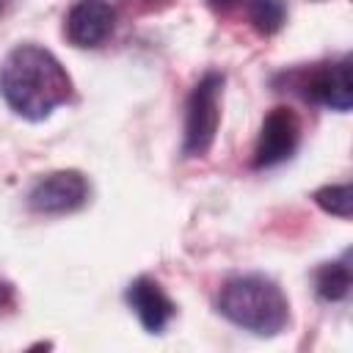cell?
<instances>
[{
    "instance_id": "cell-14",
    "label": "cell",
    "mask_w": 353,
    "mask_h": 353,
    "mask_svg": "<svg viewBox=\"0 0 353 353\" xmlns=\"http://www.w3.org/2000/svg\"><path fill=\"white\" fill-rule=\"evenodd\" d=\"M3 3H6V0H0V8H3Z\"/></svg>"
},
{
    "instance_id": "cell-13",
    "label": "cell",
    "mask_w": 353,
    "mask_h": 353,
    "mask_svg": "<svg viewBox=\"0 0 353 353\" xmlns=\"http://www.w3.org/2000/svg\"><path fill=\"white\" fill-rule=\"evenodd\" d=\"M215 11H229V8H234V6H240V3H245V0H207Z\"/></svg>"
},
{
    "instance_id": "cell-11",
    "label": "cell",
    "mask_w": 353,
    "mask_h": 353,
    "mask_svg": "<svg viewBox=\"0 0 353 353\" xmlns=\"http://www.w3.org/2000/svg\"><path fill=\"white\" fill-rule=\"evenodd\" d=\"M314 201H317L320 210H325L336 218H350V212H353V188L347 182L323 185L320 190H314Z\"/></svg>"
},
{
    "instance_id": "cell-2",
    "label": "cell",
    "mask_w": 353,
    "mask_h": 353,
    "mask_svg": "<svg viewBox=\"0 0 353 353\" xmlns=\"http://www.w3.org/2000/svg\"><path fill=\"white\" fill-rule=\"evenodd\" d=\"M218 309L229 323L256 336H273L290 320V303L281 287L262 273H245L229 279L221 287Z\"/></svg>"
},
{
    "instance_id": "cell-1",
    "label": "cell",
    "mask_w": 353,
    "mask_h": 353,
    "mask_svg": "<svg viewBox=\"0 0 353 353\" xmlns=\"http://www.w3.org/2000/svg\"><path fill=\"white\" fill-rule=\"evenodd\" d=\"M0 94L17 116L41 121L72 97V77L50 50L17 44L0 63Z\"/></svg>"
},
{
    "instance_id": "cell-9",
    "label": "cell",
    "mask_w": 353,
    "mask_h": 353,
    "mask_svg": "<svg viewBox=\"0 0 353 353\" xmlns=\"http://www.w3.org/2000/svg\"><path fill=\"white\" fill-rule=\"evenodd\" d=\"M314 290L323 301H342L350 292V265L345 259L320 265L314 273Z\"/></svg>"
},
{
    "instance_id": "cell-6",
    "label": "cell",
    "mask_w": 353,
    "mask_h": 353,
    "mask_svg": "<svg viewBox=\"0 0 353 353\" xmlns=\"http://www.w3.org/2000/svg\"><path fill=\"white\" fill-rule=\"evenodd\" d=\"M116 25V11L108 0H77L63 22V33L74 47H99Z\"/></svg>"
},
{
    "instance_id": "cell-12",
    "label": "cell",
    "mask_w": 353,
    "mask_h": 353,
    "mask_svg": "<svg viewBox=\"0 0 353 353\" xmlns=\"http://www.w3.org/2000/svg\"><path fill=\"white\" fill-rule=\"evenodd\" d=\"M11 301H14V287L8 281H0V312L11 306Z\"/></svg>"
},
{
    "instance_id": "cell-10",
    "label": "cell",
    "mask_w": 353,
    "mask_h": 353,
    "mask_svg": "<svg viewBox=\"0 0 353 353\" xmlns=\"http://www.w3.org/2000/svg\"><path fill=\"white\" fill-rule=\"evenodd\" d=\"M245 11H248L251 25L259 33H265V36L279 33L281 25H284V19H287L284 0H245Z\"/></svg>"
},
{
    "instance_id": "cell-4",
    "label": "cell",
    "mask_w": 353,
    "mask_h": 353,
    "mask_svg": "<svg viewBox=\"0 0 353 353\" xmlns=\"http://www.w3.org/2000/svg\"><path fill=\"white\" fill-rule=\"evenodd\" d=\"M85 201H88V182L74 168H63L41 176L28 193V207L41 215H66L80 210Z\"/></svg>"
},
{
    "instance_id": "cell-7",
    "label": "cell",
    "mask_w": 353,
    "mask_h": 353,
    "mask_svg": "<svg viewBox=\"0 0 353 353\" xmlns=\"http://www.w3.org/2000/svg\"><path fill=\"white\" fill-rule=\"evenodd\" d=\"M306 99L325 105L331 110H350L353 105V77H350V58L334 61V63H323L320 69L312 72V77L306 80Z\"/></svg>"
},
{
    "instance_id": "cell-5",
    "label": "cell",
    "mask_w": 353,
    "mask_h": 353,
    "mask_svg": "<svg viewBox=\"0 0 353 353\" xmlns=\"http://www.w3.org/2000/svg\"><path fill=\"white\" fill-rule=\"evenodd\" d=\"M301 141V121L290 108H273L259 130L254 146V168H273L290 160Z\"/></svg>"
},
{
    "instance_id": "cell-8",
    "label": "cell",
    "mask_w": 353,
    "mask_h": 353,
    "mask_svg": "<svg viewBox=\"0 0 353 353\" xmlns=\"http://www.w3.org/2000/svg\"><path fill=\"white\" fill-rule=\"evenodd\" d=\"M127 303L132 306V312L138 314L141 325L149 331V334H160L168 320L174 317V303L171 298L163 292V287L149 279V276H141L135 279L130 287H127Z\"/></svg>"
},
{
    "instance_id": "cell-3",
    "label": "cell",
    "mask_w": 353,
    "mask_h": 353,
    "mask_svg": "<svg viewBox=\"0 0 353 353\" xmlns=\"http://www.w3.org/2000/svg\"><path fill=\"white\" fill-rule=\"evenodd\" d=\"M221 88H223V74L218 72H207L193 85L185 105V135H182L185 157H204L212 149L221 121Z\"/></svg>"
}]
</instances>
